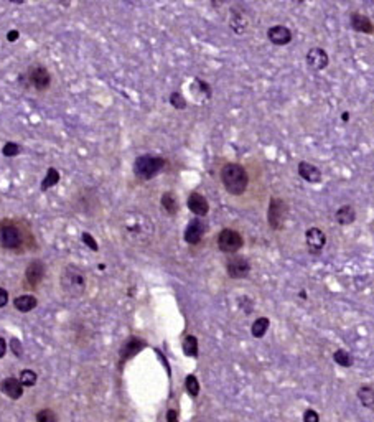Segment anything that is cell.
<instances>
[{
  "label": "cell",
  "mask_w": 374,
  "mask_h": 422,
  "mask_svg": "<svg viewBox=\"0 0 374 422\" xmlns=\"http://www.w3.org/2000/svg\"><path fill=\"white\" fill-rule=\"evenodd\" d=\"M192 84L198 88V91H192V94H193L196 99H200V96H203V97H201V101H206V99H210V97H211V88H210V84H208V83H204V81L200 79V78H195Z\"/></svg>",
  "instance_id": "26"
},
{
  "label": "cell",
  "mask_w": 374,
  "mask_h": 422,
  "mask_svg": "<svg viewBox=\"0 0 374 422\" xmlns=\"http://www.w3.org/2000/svg\"><path fill=\"white\" fill-rule=\"evenodd\" d=\"M303 422H320L318 412L314 411V409H307L303 412Z\"/></svg>",
  "instance_id": "37"
},
{
  "label": "cell",
  "mask_w": 374,
  "mask_h": 422,
  "mask_svg": "<svg viewBox=\"0 0 374 422\" xmlns=\"http://www.w3.org/2000/svg\"><path fill=\"white\" fill-rule=\"evenodd\" d=\"M45 277V263L40 259L32 260L25 269V280L32 289L38 287Z\"/></svg>",
  "instance_id": "11"
},
{
  "label": "cell",
  "mask_w": 374,
  "mask_h": 422,
  "mask_svg": "<svg viewBox=\"0 0 374 422\" xmlns=\"http://www.w3.org/2000/svg\"><path fill=\"white\" fill-rule=\"evenodd\" d=\"M170 104L178 111L186 109V99L183 97V94L180 93V91H173V93L170 94Z\"/></svg>",
  "instance_id": "32"
},
{
  "label": "cell",
  "mask_w": 374,
  "mask_h": 422,
  "mask_svg": "<svg viewBox=\"0 0 374 422\" xmlns=\"http://www.w3.org/2000/svg\"><path fill=\"white\" fill-rule=\"evenodd\" d=\"M120 229L126 241L137 248L149 246L155 234L154 221H152L147 214L139 211H129L126 216L122 218Z\"/></svg>",
  "instance_id": "1"
},
{
  "label": "cell",
  "mask_w": 374,
  "mask_h": 422,
  "mask_svg": "<svg viewBox=\"0 0 374 422\" xmlns=\"http://www.w3.org/2000/svg\"><path fill=\"white\" fill-rule=\"evenodd\" d=\"M18 381L22 383V386L24 388H32L36 385L38 381V374L33 371V370H24L18 376Z\"/></svg>",
  "instance_id": "30"
},
{
  "label": "cell",
  "mask_w": 374,
  "mask_h": 422,
  "mask_svg": "<svg viewBox=\"0 0 374 422\" xmlns=\"http://www.w3.org/2000/svg\"><path fill=\"white\" fill-rule=\"evenodd\" d=\"M305 241H307V246L311 252H320L326 244V234L317 226L308 228L305 233Z\"/></svg>",
  "instance_id": "16"
},
{
  "label": "cell",
  "mask_w": 374,
  "mask_h": 422,
  "mask_svg": "<svg viewBox=\"0 0 374 422\" xmlns=\"http://www.w3.org/2000/svg\"><path fill=\"white\" fill-rule=\"evenodd\" d=\"M7 304H9V292H7V289L0 287V309H4Z\"/></svg>",
  "instance_id": "38"
},
{
  "label": "cell",
  "mask_w": 374,
  "mask_h": 422,
  "mask_svg": "<svg viewBox=\"0 0 374 422\" xmlns=\"http://www.w3.org/2000/svg\"><path fill=\"white\" fill-rule=\"evenodd\" d=\"M343 122H348L349 120V112H343Z\"/></svg>",
  "instance_id": "42"
},
{
  "label": "cell",
  "mask_w": 374,
  "mask_h": 422,
  "mask_svg": "<svg viewBox=\"0 0 374 422\" xmlns=\"http://www.w3.org/2000/svg\"><path fill=\"white\" fill-rule=\"evenodd\" d=\"M0 391H2L7 397L13 399V401H17V399L24 396V386H22L18 378H13V376L2 379V383H0Z\"/></svg>",
  "instance_id": "17"
},
{
  "label": "cell",
  "mask_w": 374,
  "mask_h": 422,
  "mask_svg": "<svg viewBox=\"0 0 374 422\" xmlns=\"http://www.w3.org/2000/svg\"><path fill=\"white\" fill-rule=\"evenodd\" d=\"M5 353H7V341H5V338L0 336V358H4Z\"/></svg>",
  "instance_id": "41"
},
{
  "label": "cell",
  "mask_w": 374,
  "mask_h": 422,
  "mask_svg": "<svg viewBox=\"0 0 374 422\" xmlns=\"http://www.w3.org/2000/svg\"><path fill=\"white\" fill-rule=\"evenodd\" d=\"M143 348H145V341L142 338H137V336L127 338L124 343H122V347L119 350V356H120L119 366H124L126 361H129V359L134 358L135 355H139Z\"/></svg>",
  "instance_id": "10"
},
{
  "label": "cell",
  "mask_w": 374,
  "mask_h": 422,
  "mask_svg": "<svg viewBox=\"0 0 374 422\" xmlns=\"http://www.w3.org/2000/svg\"><path fill=\"white\" fill-rule=\"evenodd\" d=\"M221 182L230 195L241 196L249 187V175L241 164L230 162L221 168Z\"/></svg>",
  "instance_id": "2"
},
{
  "label": "cell",
  "mask_w": 374,
  "mask_h": 422,
  "mask_svg": "<svg viewBox=\"0 0 374 422\" xmlns=\"http://www.w3.org/2000/svg\"><path fill=\"white\" fill-rule=\"evenodd\" d=\"M58 182H59V172L56 170L55 167H50L48 170H47V175H45V178L41 180L40 190L41 191H48L50 188L58 185Z\"/></svg>",
  "instance_id": "23"
},
{
  "label": "cell",
  "mask_w": 374,
  "mask_h": 422,
  "mask_svg": "<svg viewBox=\"0 0 374 422\" xmlns=\"http://www.w3.org/2000/svg\"><path fill=\"white\" fill-rule=\"evenodd\" d=\"M358 397H360V401L361 404L364 406V408H368V409H372V406H374V389L372 386L369 385H366L363 388H360V391H358Z\"/></svg>",
  "instance_id": "28"
},
{
  "label": "cell",
  "mask_w": 374,
  "mask_h": 422,
  "mask_svg": "<svg viewBox=\"0 0 374 422\" xmlns=\"http://www.w3.org/2000/svg\"><path fill=\"white\" fill-rule=\"evenodd\" d=\"M36 305H38V298L32 294L18 295V297H15V300H13V307L22 313L32 312L33 309H36Z\"/></svg>",
  "instance_id": "20"
},
{
  "label": "cell",
  "mask_w": 374,
  "mask_h": 422,
  "mask_svg": "<svg viewBox=\"0 0 374 422\" xmlns=\"http://www.w3.org/2000/svg\"><path fill=\"white\" fill-rule=\"evenodd\" d=\"M226 272L231 279H246L251 272V263L241 254H233L226 260Z\"/></svg>",
  "instance_id": "8"
},
{
  "label": "cell",
  "mask_w": 374,
  "mask_h": 422,
  "mask_svg": "<svg viewBox=\"0 0 374 422\" xmlns=\"http://www.w3.org/2000/svg\"><path fill=\"white\" fill-rule=\"evenodd\" d=\"M230 25H231V30H233L234 33L242 35L247 30V20L242 17V13L233 12L231 13V18H230Z\"/></svg>",
  "instance_id": "25"
},
{
  "label": "cell",
  "mask_w": 374,
  "mask_h": 422,
  "mask_svg": "<svg viewBox=\"0 0 374 422\" xmlns=\"http://www.w3.org/2000/svg\"><path fill=\"white\" fill-rule=\"evenodd\" d=\"M206 233V226L204 223L200 219V218H195L192 219L188 223L186 229H185V234H183V237H185V241L188 244H192V246H196V244H200L201 239H203V236Z\"/></svg>",
  "instance_id": "12"
},
{
  "label": "cell",
  "mask_w": 374,
  "mask_h": 422,
  "mask_svg": "<svg viewBox=\"0 0 374 422\" xmlns=\"http://www.w3.org/2000/svg\"><path fill=\"white\" fill-rule=\"evenodd\" d=\"M267 38L272 45H277V47H285L290 42H292V32L285 25H274L267 30Z\"/></svg>",
  "instance_id": "15"
},
{
  "label": "cell",
  "mask_w": 374,
  "mask_h": 422,
  "mask_svg": "<svg viewBox=\"0 0 374 422\" xmlns=\"http://www.w3.org/2000/svg\"><path fill=\"white\" fill-rule=\"evenodd\" d=\"M349 24L355 32L366 33V35H372V32H374L371 18H368L366 15H363L360 12H353L349 15Z\"/></svg>",
  "instance_id": "18"
},
{
  "label": "cell",
  "mask_w": 374,
  "mask_h": 422,
  "mask_svg": "<svg viewBox=\"0 0 374 422\" xmlns=\"http://www.w3.org/2000/svg\"><path fill=\"white\" fill-rule=\"evenodd\" d=\"M27 79H28L30 86H33L36 91H47L51 84V74L45 66L35 65L28 70Z\"/></svg>",
  "instance_id": "9"
},
{
  "label": "cell",
  "mask_w": 374,
  "mask_h": 422,
  "mask_svg": "<svg viewBox=\"0 0 374 422\" xmlns=\"http://www.w3.org/2000/svg\"><path fill=\"white\" fill-rule=\"evenodd\" d=\"M288 216V205L284 198L272 196L269 202V208H267V223L274 229V231H279V229L284 228L285 219Z\"/></svg>",
  "instance_id": "6"
},
{
  "label": "cell",
  "mask_w": 374,
  "mask_h": 422,
  "mask_svg": "<svg viewBox=\"0 0 374 422\" xmlns=\"http://www.w3.org/2000/svg\"><path fill=\"white\" fill-rule=\"evenodd\" d=\"M299 175L300 178H303L305 182L308 183H320L322 182V170L314 165V164H308V162H300L299 164Z\"/></svg>",
  "instance_id": "19"
},
{
  "label": "cell",
  "mask_w": 374,
  "mask_h": 422,
  "mask_svg": "<svg viewBox=\"0 0 374 422\" xmlns=\"http://www.w3.org/2000/svg\"><path fill=\"white\" fill-rule=\"evenodd\" d=\"M9 345H10V350H12V353H13L15 356H17V358L24 356V345H22V341L18 338H15V336H13Z\"/></svg>",
  "instance_id": "35"
},
{
  "label": "cell",
  "mask_w": 374,
  "mask_h": 422,
  "mask_svg": "<svg viewBox=\"0 0 374 422\" xmlns=\"http://www.w3.org/2000/svg\"><path fill=\"white\" fill-rule=\"evenodd\" d=\"M330 63V58H328V53L320 48V47H315V48H310L308 53H307V65L311 68V70L315 71H322L328 66Z\"/></svg>",
  "instance_id": "14"
},
{
  "label": "cell",
  "mask_w": 374,
  "mask_h": 422,
  "mask_svg": "<svg viewBox=\"0 0 374 422\" xmlns=\"http://www.w3.org/2000/svg\"><path fill=\"white\" fill-rule=\"evenodd\" d=\"M81 241L85 243V244H86V246H88V248H89L91 251H94V252H97V251H99V246H97L96 239H94V237L91 236L89 233H86V231L82 233V234H81Z\"/></svg>",
  "instance_id": "36"
},
{
  "label": "cell",
  "mask_w": 374,
  "mask_h": 422,
  "mask_svg": "<svg viewBox=\"0 0 374 422\" xmlns=\"http://www.w3.org/2000/svg\"><path fill=\"white\" fill-rule=\"evenodd\" d=\"M244 244V239L239 231L231 228L221 229V233L218 234V248L221 252H226V254H236Z\"/></svg>",
  "instance_id": "7"
},
{
  "label": "cell",
  "mask_w": 374,
  "mask_h": 422,
  "mask_svg": "<svg viewBox=\"0 0 374 422\" xmlns=\"http://www.w3.org/2000/svg\"><path fill=\"white\" fill-rule=\"evenodd\" d=\"M356 221V210L351 205H343L337 211V223L341 226H349Z\"/></svg>",
  "instance_id": "22"
},
{
  "label": "cell",
  "mask_w": 374,
  "mask_h": 422,
  "mask_svg": "<svg viewBox=\"0 0 374 422\" xmlns=\"http://www.w3.org/2000/svg\"><path fill=\"white\" fill-rule=\"evenodd\" d=\"M185 388H186V393L192 397H196L200 394V383H198V378L195 374H188L185 378Z\"/></svg>",
  "instance_id": "31"
},
{
  "label": "cell",
  "mask_w": 374,
  "mask_h": 422,
  "mask_svg": "<svg viewBox=\"0 0 374 422\" xmlns=\"http://www.w3.org/2000/svg\"><path fill=\"white\" fill-rule=\"evenodd\" d=\"M18 36H20L18 30H10V32L7 33V40H9L10 43H13V42H17V40H18Z\"/></svg>",
  "instance_id": "40"
},
{
  "label": "cell",
  "mask_w": 374,
  "mask_h": 422,
  "mask_svg": "<svg viewBox=\"0 0 374 422\" xmlns=\"http://www.w3.org/2000/svg\"><path fill=\"white\" fill-rule=\"evenodd\" d=\"M24 244V233L22 229L13 223V221L5 219L0 223V248L4 249H20Z\"/></svg>",
  "instance_id": "5"
},
{
  "label": "cell",
  "mask_w": 374,
  "mask_h": 422,
  "mask_svg": "<svg viewBox=\"0 0 374 422\" xmlns=\"http://www.w3.org/2000/svg\"><path fill=\"white\" fill-rule=\"evenodd\" d=\"M333 359H335V363L343 366V368H351V366H353V356H351L346 350H337V351L333 353Z\"/></svg>",
  "instance_id": "29"
},
{
  "label": "cell",
  "mask_w": 374,
  "mask_h": 422,
  "mask_svg": "<svg viewBox=\"0 0 374 422\" xmlns=\"http://www.w3.org/2000/svg\"><path fill=\"white\" fill-rule=\"evenodd\" d=\"M167 422H178V412L175 409L167 411Z\"/></svg>",
  "instance_id": "39"
},
{
  "label": "cell",
  "mask_w": 374,
  "mask_h": 422,
  "mask_svg": "<svg viewBox=\"0 0 374 422\" xmlns=\"http://www.w3.org/2000/svg\"><path fill=\"white\" fill-rule=\"evenodd\" d=\"M160 203H162V208L167 214H170V216H175V214L178 213L180 210V203H178V198L177 195L173 193V191H165L160 198Z\"/></svg>",
  "instance_id": "21"
},
{
  "label": "cell",
  "mask_w": 374,
  "mask_h": 422,
  "mask_svg": "<svg viewBox=\"0 0 374 422\" xmlns=\"http://www.w3.org/2000/svg\"><path fill=\"white\" fill-rule=\"evenodd\" d=\"M186 206L188 210L192 211L193 214H196V218H203L208 214L210 211V203L208 199H206L204 195L198 193V191H193V193H190L188 199H186Z\"/></svg>",
  "instance_id": "13"
},
{
  "label": "cell",
  "mask_w": 374,
  "mask_h": 422,
  "mask_svg": "<svg viewBox=\"0 0 374 422\" xmlns=\"http://www.w3.org/2000/svg\"><path fill=\"white\" fill-rule=\"evenodd\" d=\"M269 325H271V321L267 317L257 318L253 324V327H251V333H253L254 338H262V336L267 333V330H269Z\"/></svg>",
  "instance_id": "27"
},
{
  "label": "cell",
  "mask_w": 374,
  "mask_h": 422,
  "mask_svg": "<svg viewBox=\"0 0 374 422\" xmlns=\"http://www.w3.org/2000/svg\"><path fill=\"white\" fill-rule=\"evenodd\" d=\"M59 286L65 295L71 298H79L86 290V275L79 267L68 264L61 272Z\"/></svg>",
  "instance_id": "3"
},
{
  "label": "cell",
  "mask_w": 374,
  "mask_h": 422,
  "mask_svg": "<svg viewBox=\"0 0 374 422\" xmlns=\"http://www.w3.org/2000/svg\"><path fill=\"white\" fill-rule=\"evenodd\" d=\"M36 422H58V416L53 409H41L36 412Z\"/></svg>",
  "instance_id": "34"
},
{
  "label": "cell",
  "mask_w": 374,
  "mask_h": 422,
  "mask_svg": "<svg viewBox=\"0 0 374 422\" xmlns=\"http://www.w3.org/2000/svg\"><path fill=\"white\" fill-rule=\"evenodd\" d=\"M165 167H167V160L163 157L152 155V153H143V155H139L135 158L132 170L137 180L147 182L162 173Z\"/></svg>",
  "instance_id": "4"
},
{
  "label": "cell",
  "mask_w": 374,
  "mask_h": 422,
  "mask_svg": "<svg viewBox=\"0 0 374 422\" xmlns=\"http://www.w3.org/2000/svg\"><path fill=\"white\" fill-rule=\"evenodd\" d=\"M181 348L188 358H198V338L195 335H186L185 338H183Z\"/></svg>",
  "instance_id": "24"
},
{
  "label": "cell",
  "mask_w": 374,
  "mask_h": 422,
  "mask_svg": "<svg viewBox=\"0 0 374 422\" xmlns=\"http://www.w3.org/2000/svg\"><path fill=\"white\" fill-rule=\"evenodd\" d=\"M20 152H22V147H20L17 142H7L4 147H2V155L7 157V158L17 157Z\"/></svg>",
  "instance_id": "33"
}]
</instances>
